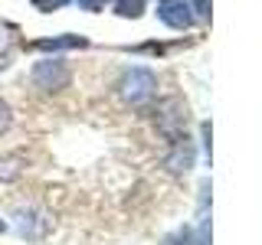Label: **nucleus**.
<instances>
[{
    "mask_svg": "<svg viewBox=\"0 0 262 245\" xmlns=\"http://www.w3.org/2000/svg\"><path fill=\"white\" fill-rule=\"evenodd\" d=\"M69 65L62 59H46V62H36V69H33V82H36V88H43V92H59V88L69 85Z\"/></svg>",
    "mask_w": 262,
    "mask_h": 245,
    "instance_id": "nucleus-1",
    "label": "nucleus"
},
{
    "mask_svg": "<svg viewBox=\"0 0 262 245\" xmlns=\"http://www.w3.org/2000/svg\"><path fill=\"white\" fill-rule=\"evenodd\" d=\"M154 88H158V79H154L151 69H131L125 79H121V95L128 98V102H144V98L154 95Z\"/></svg>",
    "mask_w": 262,
    "mask_h": 245,
    "instance_id": "nucleus-2",
    "label": "nucleus"
},
{
    "mask_svg": "<svg viewBox=\"0 0 262 245\" xmlns=\"http://www.w3.org/2000/svg\"><path fill=\"white\" fill-rule=\"evenodd\" d=\"M158 16L167 27H174V30H187L193 23V16H190V7H187V0H161V7H158Z\"/></svg>",
    "mask_w": 262,
    "mask_h": 245,
    "instance_id": "nucleus-3",
    "label": "nucleus"
},
{
    "mask_svg": "<svg viewBox=\"0 0 262 245\" xmlns=\"http://www.w3.org/2000/svg\"><path fill=\"white\" fill-rule=\"evenodd\" d=\"M193 163V147H190V141L187 137H177L174 141V154L167 157V167L170 170H187Z\"/></svg>",
    "mask_w": 262,
    "mask_h": 245,
    "instance_id": "nucleus-4",
    "label": "nucleus"
},
{
    "mask_svg": "<svg viewBox=\"0 0 262 245\" xmlns=\"http://www.w3.org/2000/svg\"><path fill=\"white\" fill-rule=\"evenodd\" d=\"M144 0H118V13L121 16H141Z\"/></svg>",
    "mask_w": 262,
    "mask_h": 245,
    "instance_id": "nucleus-5",
    "label": "nucleus"
},
{
    "mask_svg": "<svg viewBox=\"0 0 262 245\" xmlns=\"http://www.w3.org/2000/svg\"><path fill=\"white\" fill-rule=\"evenodd\" d=\"M69 46H82V39L66 36V39H46V43H39V49H69Z\"/></svg>",
    "mask_w": 262,
    "mask_h": 245,
    "instance_id": "nucleus-6",
    "label": "nucleus"
},
{
    "mask_svg": "<svg viewBox=\"0 0 262 245\" xmlns=\"http://www.w3.org/2000/svg\"><path fill=\"white\" fill-rule=\"evenodd\" d=\"M10 128V108H7V102H0V134Z\"/></svg>",
    "mask_w": 262,
    "mask_h": 245,
    "instance_id": "nucleus-7",
    "label": "nucleus"
},
{
    "mask_svg": "<svg viewBox=\"0 0 262 245\" xmlns=\"http://www.w3.org/2000/svg\"><path fill=\"white\" fill-rule=\"evenodd\" d=\"M33 4H36L39 10H56V7H62L66 0H33Z\"/></svg>",
    "mask_w": 262,
    "mask_h": 245,
    "instance_id": "nucleus-8",
    "label": "nucleus"
},
{
    "mask_svg": "<svg viewBox=\"0 0 262 245\" xmlns=\"http://www.w3.org/2000/svg\"><path fill=\"white\" fill-rule=\"evenodd\" d=\"M79 7H82V10H102L105 0H79Z\"/></svg>",
    "mask_w": 262,
    "mask_h": 245,
    "instance_id": "nucleus-9",
    "label": "nucleus"
},
{
    "mask_svg": "<svg viewBox=\"0 0 262 245\" xmlns=\"http://www.w3.org/2000/svg\"><path fill=\"white\" fill-rule=\"evenodd\" d=\"M193 10L200 13V16H207L210 13V0H193Z\"/></svg>",
    "mask_w": 262,
    "mask_h": 245,
    "instance_id": "nucleus-10",
    "label": "nucleus"
},
{
    "mask_svg": "<svg viewBox=\"0 0 262 245\" xmlns=\"http://www.w3.org/2000/svg\"><path fill=\"white\" fill-rule=\"evenodd\" d=\"M0 232H4V223H0Z\"/></svg>",
    "mask_w": 262,
    "mask_h": 245,
    "instance_id": "nucleus-11",
    "label": "nucleus"
}]
</instances>
